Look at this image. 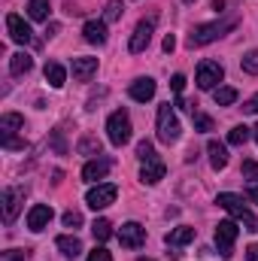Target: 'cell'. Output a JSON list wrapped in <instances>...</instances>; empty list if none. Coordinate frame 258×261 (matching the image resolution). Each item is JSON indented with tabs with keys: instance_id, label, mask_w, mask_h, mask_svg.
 I'll use <instances>...</instances> for the list:
<instances>
[{
	"instance_id": "6da1fadb",
	"label": "cell",
	"mask_w": 258,
	"mask_h": 261,
	"mask_svg": "<svg viewBox=\"0 0 258 261\" xmlns=\"http://www.w3.org/2000/svg\"><path fill=\"white\" fill-rule=\"evenodd\" d=\"M237 28V18H225V21H213V24H200L189 34V49H197V46H207L219 37H225L228 31Z\"/></svg>"
},
{
	"instance_id": "7a4b0ae2",
	"label": "cell",
	"mask_w": 258,
	"mask_h": 261,
	"mask_svg": "<svg viewBox=\"0 0 258 261\" xmlns=\"http://www.w3.org/2000/svg\"><path fill=\"white\" fill-rule=\"evenodd\" d=\"M216 203L222 206V210H228L240 225H246V231H252L255 234L258 231V219L246 210V203H243V197H237V195H231V192H222V195L216 197Z\"/></svg>"
},
{
	"instance_id": "3957f363",
	"label": "cell",
	"mask_w": 258,
	"mask_h": 261,
	"mask_svg": "<svg viewBox=\"0 0 258 261\" xmlns=\"http://www.w3.org/2000/svg\"><path fill=\"white\" fill-rule=\"evenodd\" d=\"M179 119H176V113H173V107L170 103H161L158 107V140L161 143H176L179 140Z\"/></svg>"
},
{
	"instance_id": "277c9868",
	"label": "cell",
	"mask_w": 258,
	"mask_h": 261,
	"mask_svg": "<svg viewBox=\"0 0 258 261\" xmlns=\"http://www.w3.org/2000/svg\"><path fill=\"white\" fill-rule=\"evenodd\" d=\"M107 137L113 146H125L131 140V116L125 110H116L110 119H107Z\"/></svg>"
},
{
	"instance_id": "5b68a950",
	"label": "cell",
	"mask_w": 258,
	"mask_h": 261,
	"mask_svg": "<svg viewBox=\"0 0 258 261\" xmlns=\"http://www.w3.org/2000/svg\"><path fill=\"white\" fill-rule=\"evenodd\" d=\"M222 79H225L222 64H216V61H200L197 76H194V82H197V88H200V91H216Z\"/></svg>"
},
{
	"instance_id": "8992f818",
	"label": "cell",
	"mask_w": 258,
	"mask_h": 261,
	"mask_svg": "<svg viewBox=\"0 0 258 261\" xmlns=\"http://www.w3.org/2000/svg\"><path fill=\"white\" fill-rule=\"evenodd\" d=\"M237 234H240V228H237V222H219L216 225V246H219V255L222 258H231L234 255V240H237Z\"/></svg>"
},
{
	"instance_id": "52a82bcc",
	"label": "cell",
	"mask_w": 258,
	"mask_h": 261,
	"mask_svg": "<svg viewBox=\"0 0 258 261\" xmlns=\"http://www.w3.org/2000/svg\"><path fill=\"white\" fill-rule=\"evenodd\" d=\"M116 195H119V189H116L113 182H97V186L85 195V203H88L91 210H107L110 203H116Z\"/></svg>"
},
{
	"instance_id": "ba28073f",
	"label": "cell",
	"mask_w": 258,
	"mask_h": 261,
	"mask_svg": "<svg viewBox=\"0 0 258 261\" xmlns=\"http://www.w3.org/2000/svg\"><path fill=\"white\" fill-rule=\"evenodd\" d=\"M152 31H155V18H143V21L134 28V34H131V43H128V49L134 52V55L146 52V46L152 43Z\"/></svg>"
},
{
	"instance_id": "9c48e42d",
	"label": "cell",
	"mask_w": 258,
	"mask_h": 261,
	"mask_svg": "<svg viewBox=\"0 0 258 261\" xmlns=\"http://www.w3.org/2000/svg\"><path fill=\"white\" fill-rule=\"evenodd\" d=\"M6 31H9V37H12L18 46H28V43L34 40V31H31V24H28L21 15H15V12H9V15H6Z\"/></svg>"
},
{
	"instance_id": "30bf717a",
	"label": "cell",
	"mask_w": 258,
	"mask_h": 261,
	"mask_svg": "<svg viewBox=\"0 0 258 261\" xmlns=\"http://www.w3.org/2000/svg\"><path fill=\"white\" fill-rule=\"evenodd\" d=\"M119 240H122L125 249H140L146 243V228L140 222H125L122 231H119Z\"/></svg>"
},
{
	"instance_id": "8fae6325",
	"label": "cell",
	"mask_w": 258,
	"mask_h": 261,
	"mask_svg": "<svg viewBox=\"0 0 258 261\" xmlns=\"http://www.w3.org/2000/svg\"><path fill=\"white\" fill-rule=\"evenodd\" d=\"M110 167H113V161L104 158V155H97V158H91V161L82 167V179H85V182H97V179H104V176L110 173Z\"/></svg>"
},
{
	"instance_id": "7c38bea8",
	"label": "cell",
	"mask_w": 258,
	"mask_h": 261,
	"mask_svg": "<svg viewBox=\"0 0 258 261\" xmlns=\"http://www.w3.org/2000/svg\"><path fill=\"white\" fill-rule=\"evenodd\" d=\"M52 216H55V213H52L49 203H34L31 213H28V228H31V231H43V228H49Z\"/></svg>"
},
{
	"instance_id": "4fadbf2b",
	"label": "cell",
	"mask_w": 258,
	"mask_h": 261,
	"mask_svg": "<svg viewBox=\"0 0 258 261\" xmlns=\"http://www.w3.org/2000/svg\"><path fill=\"white\" fill-rule=\"evenodd\" d=\"M21 203H24V192H21V189H6V192H3V219H6V222H15Z\"/></svg>"
},
{
	"instance_id": "5bb4252c",
	"label": "cell",
	"mask_w": 258,
	"mask_h": 261,
	"mask_svg": "<svg viewBox=\"0 0 258 261\" xmlns=\"http://www.w3.org/2000/svg\"><path fill=\"white\" fill-rule=\"evenodd\" d=\"M128 94L134 100H140V103H146V100H152L155 97V79H149V76H140V79H134L128 88Z\"/></svg>"
},
{
	"instance_id": "9a60e30c",
	"label": "cell",
	"mask_w": 258,
	"mask_h": 261,
	"mask_svg": "<svg viewBox=\"0 0 258 261\" xmlns=\"http://www.w3.org/2000/svg\"><path fill=\"white\" fill-rule=\"evenodd\" d=\"M164 161L161 158H152V161H143V167H140V179L146 182V186H155V182H161L164 179Z\"/></svg>"
},
{
	"instance_id": "2e32d148",
	"label": "cell",
	"mask_w": 258,
	"mask_h": 261,
	"mask_svg": "<svg viewBox=\"0 0 258 261\" xmlns=\"http://www.w3.org/2000/svg\"><path fill=\"white\" fill-rule=\"evenodd\" d=\"M73 79L76 82H88L97 73V58H73Z\"/></svg>"
},
{
	"instance_id": "e0dca14e",
	"label": "cell",
	"mask_w": 258,
	"mask_h": 261,
	"mask_svg": "<svg viewBox=\"0 0 258 261\" xmlns=\"http://www.w3.org/2000/svg\"><path fill=\"white\" fill-rule=\"evenodd\" d=\"M82 37H85V43H91V46H104V43H107V21H85Z\"/></svg>"
},
{
	"instance_id": "ac0fdd59",
	"label": "cell",
	"mask_w": 258,
	"mask_h": 261,
	"mask_svg": "<svg viewBox=\"0 0 258 261\" xmlns=\"http://www.w3.org/2000/svg\"><path fill=\"white\" fill-rule=\"evenodd\" d=\"M207 152H210V164H213V170H225V164H228V149H225V143L210 140V143H207Z\"/></svg>"
},
{
	"instance_id": "d6986e66",
	"label": "cell",
	"mask_w": 258,
	"mask_h": 261,
	"mask_svg": "<svg viewBox=\"0 0 258 261\" xmlns=\"http://www.w3.org/2000/svg\"><path fill=\"white\" fill-rule=\"evenodd\" d=\"M55 246H58V252H61L64 258H76V255L82 252V243H79V237H70V234H61V237L55 240Z\"/></svg>"
},
{
	"instance_id": "ffe728a7",
	"label": "cell",
	"mask_w": 258,
	"mask_h": 261,
	"mask_svg": "<svg viewBox=\"0 0 258 261\" xmlns=\"http://www.w3.org/2000/svg\"><path fill=\"white\" fill-rule=\"evenodd\" d=\"M21 125H24V119H21L18 113H3V119H0V134H3V140H12V134L21 130Z\"/></svg>"
},
{
	"instance_id": "44dd1931",
	"label": "cell",
	"mask_w": 258,
	"mask_h": 261,
	"mask_svg": "<svg viewBox=\"0 0 258 261\" xmlns=\"http://www.w3.org/2000/svg\"><path fill=\"white\" fill-rule=\"evenodd\" d=\"M31 67H34V58L28 52H15L9 58V73L12 76H24V73H31Z\"/></svg>"
},
{
	"instance_id": "7402d4cb",
	"label": "cell",
	"mask_w": 258,
	"mask_h": 261,
	"mask_svg": "<svg viewBox=\"0 0 258 261\" xmlns=\"http://www.w3.org/2000/svg\"><path fill=\"white\" fill-rule=\"evenodd\" d=\"M164 240H167V246H186V243H192V240H194V228H189V225L173 228Z\"/></svg>"
},
{
	"instance_id": "603a6c76",
	"label": "cell",
	"mask_w": 258,
	"mask_h": 261,
	"mask_svg": "<svg viewBox=\"0 0 258 261\" xmlns=\"http://www.w3.org/2000/svg\"><path fill=\"white\" fill-rule=\"evenodd\" d=\"M46 82H49L52 88H61L67 82V70L58 64V61H49V64H46Z\"/></svg>"
},
{
	"instance_id": "cb8c5ba5",
	"label": "cell",
	"mask_w": 258,
	"mask_h": 261,
	"mask_svg": "<svg viewBox=\"0 0 258 261\" xmlns=\"http://www.w3.org/2000/svg\"><path fill=\"white\" fill-rule=\"evenodd\" d=\"M213 100H216V107H231V103L237 100V88H231V85H219V88L213 91Z\"/></svg>"
},
{
	"instance_id": "d4e9b609",
	"label": "cell",
	"mask_w": 258,
	"mask_h": 261,
	"mask_svg": "<svg viewBox=\"0 0 258 261\" xmlns=\"http://www.w3.org/2000/svg\"><path fill=\"white\" fill-rule=\"evenodd\" d=\"M49 9H52L49 0H31V3H28V15H31L34 21H46V18H49Z\"/></svg>"
},
{
	"instance_id": "484cf974",
	"label": "cell",
	"mask_w": 258,
	"mask_h": 261,
	"mask_svg": "<svg viewBox=\"0 0 258 261\" xmlns=\"http://www.w3.org/2000/svg\"><path fill=\"white\" fill-rule=\"evenodd\" d=\"M91 234H94L97 243H107V240L113 237V225H110V219H97V222L91 225Z\"/></svg>"
},
{
	"instance_id": "4316f807",
	"label": "cell",
	"mask_w": 258,
	"mask_h": 261,
	"mask_svg": "<svg viewBox=\"0 0 258 261\" xmlns=\"http://www.w3.org/2000/svg\"><path fill=\"white\" fill-rule=\"evenodd\" d=\"M122 12H125V3H122V0H110L107 9H104V21H119Z\"/></svg>"
},
{
	"instance_id": "83f0119b",
	"label": "cell",
	"mask_w": 258,
	"mask_h": 261,
	"mask_svg": "<svg viewBox=\"0 0 258 261\" xmlns=\"http://www.w3.org/2000/svg\"><path fill=\"white\" fill-rule=\"evenodd\" d=\"M249 137H252V130L246 128V125H237V128H231V134H228V143L231 146H243Z\"/></svg>"
},
{
	"instance_id": "f1b7e54d",
	"label": "cell",
	"mask_w": 258,
	"mask_h": 261,
	"mask_svg": "<svg viewBox=\"0 0 258 261\" xmlns=\"http://www.w3.org/2000/svg\"><path fill=\"white\" fill-rule=\"evenodd\" d=\"M79 152L82 155H100V140L97 137H82L79 140Z\"/></svg>"
},
{
	"instance_id": "f546056e",
	"label": "cell",
	"mask_w": 258,
	"mask_h": 261,
	"mask_svg": "<svg viewBox=\"0 0 258 261\" xmlns=\"http://www.w3.org/2000/svg\"><path fill=\"white\" fill-rule=\"evenodd\" d=\"M137 158H140V161H152V158H158V155H155V146H152L149 140H140V143H137Z\"/></svg>"
},
{
	"instance_id": "4dcf8cb0",
	"label": "cell",
	"mask_w": 258,
	"mask_h": 261,
	"mask_svg": "<svg viewBox=\"0 0 258 261\" xmlns=\"http://www.w3.org/2000/svg\"><path fill=\"white\" fill-rule=\"evenodd\" d=\"M243 70H246V73H252V76L258 73V49H252L249 55H243Z\"/></svg>"
},
{
	"instance_id": "1f68e13d",
	"label": "cell",
	"mask_w": 258,
	"mask_h": 261,
	"mask_svg": "<svg viewBox=\"0 0 258 261\" xmlns=\"http://www.w3.org/2000/svg\"><path fill=\"white\" fill-rule=\"evenodd\" d=\"M79 225H82V213L67 210V213H64V228H79Z\"/></svg>"
},
{
	"instance_id": "d6a6232c",
	"label": "cell",
	"mask_w": 258,
	"mask_h": 261,
	"mask_svg": "<svg viewBox=\"0 0 258 261\" xmlns=\"http://www.w3.org/2000/svg\"><path fill=\"white\" fill-rule=\"evenodd\" d=\"M194 116V128L197 130H213V119L210 116H203V113H192Z\"/></svg>"
},
{
	"instance_id": "836d02e7",
	"label": "cell",
	"mask_w": 258,
	"mask_h": 261,
	"mask_svg": "<svg viewBox=\"0 0 258 261\" xmlns=\"http://www.w3.org/2000/svg\"><path fill=\"white\" fill-rule=\"evenodd\" d=\"M243 179H258V161H243Z\"/></svg>"
},
{
	"instance_id": "e575fe53",
	"label": "cell",
	"mask_w": 258,
	"mask_h": 261,
	"mask_svg": "<svg viewBox=\"0 0 258 261\" xmlns=\"http://www.w3.org/2000/svg\"><path fill=\"white\" fill-rule=\"evenodd\" d=\"M28 258V252H21V249H9V252H0V261H24Z\"/></svg>"
},
{
	"instance_id": "d590c367",
	"label": "cell",
	"mask_w": 258,
	"mask_h": 261,
	"mask_svg": "<svg viewBox=\"0 0 258 261\" xmlns=\"http://www.w3.org/2000/svg\"><path fill=\"white\" fill-rule=\"evenodd\" d=\"M88 261H113V255H110L104 246H97L94 252H88Z\"/></svg>"
},
{
	"instance_id": "8d00e7d4",
	"label": "cell",
	"mask_w": 258,
	"mask_h": 261,
	"mask_svg": "<svg viewBox=\"0 0 258 261\" xmlns=\"http://www.w3.org/2000/svg\"><path fill=\"white\" fill-rule=\"evenodd\" d=\"M170 88H173L176 94H183V88H186V76H183V73H176V76L170 79Z\"/></svg>"
},
{
	"instance_id": "74e56055",
	"label": "cell",
	"mask_w": 258,
	"mask_h": 261,
	"mask_svg": "<svg viewBox=\"0 0 258 261\" xmlns=\"http://www.w3.org/2000/svg\"><path fill=\"white\" fill-rule=\"evenodd\" d=\"M243 110H246V113H252V116H255V113H258V94H255V97H249V100H246V103H243Z\"/></svg>"
},
{
	"instance_id": "f35d334b",
	"label": "cell",
	"mask_w": 258,
	"mask_h": 261,
	"mask_svg": "<svg viewBox=\"0 0 258 261\" xmlns=\"http://www.w3.org/2000/svg\"><path fill=\"white\" fill-rule=\"evenodd\" d=\"M173 49H176V40H173V34H167V37H164V52L170 55Z\"/></svg>"
},
{
	"instance_id": "ab89813d",
	"label": "cell",
	"mask_w": 258,
	"mask_h": 261,
	"mask_svg": "<svg viewBox=\"0 0 258 261\" xmlns=\"http://www.w3.org/2000/svg\"><path fill=\"white\" fill-rule=\"evenodd\" d=\"M246 261H258V243H252V246L246 249Z\"/></svg>"
},
{
	"instance_id": "60d3db41",
	"label": "cell",
	"mask_w": 258,
	"mask_h": 261,
	"mask_svg": "<svg viewBox=\"0 0 258 261\" xmlns=\"http://www.w3.org/2000/svg\"><path fill=\"white\" fill-rule=\"evenodd\" d=\"M246 197H249V200H255V203H258V186H252V189L246 192Z\"/></svg>"
},
{
	"instance_id": "b9f144b4",
	"label": "cell",
	"mask_w": 258,
	"mask_h": 261,
	"mask_svg": "<svg viewBox=\"0 0 258 261\" xmlns=\"http://www.w3.org/2000/svg\"><path fill=\"white\" fill-rule=\"evenodd\" d=\"M222 6H225V0H213V9L216 12H222Z\"/></svg>"
},
{
	"instance_id": "7bdbcfd3",
	"label": "cell",
	"mask_w": 258,
	"mask_h": 261,
	"mask_svg": "<svg viewBox=\"0 0 258 261\" xmlns=\"http://www.w3.org/2000/svg\"><path fill=\"white\" fill-rule=\"evenodd\" d=\"M252 134H255V140H258V125H255V130H252Z\"/></svg>"
},
{
	"instance_id": "ee69618b",
	"label": "cell",
	"mask_w": 258,
	"mask_h": 261,
	"mask_svg": "<svg viewBox=\"0 0 258 261\" xmlns=\"http://www.w3.org/2000/svg\"><path fill=\"white\" fill-rule=\"evenodd\" d=\"M140 261H152V258H140Z\"/></svg>"
},
{
	"instance_id": "f6af8a7d",
	"label": "cell",
	"mask_w": 258,
	"mask_h": 261,
	"mask_svg": "<svg viewBox=\"0 0 258 261\" xmlns=\"http://www.w3.org/2000/svg\"><path fill=\"white\" fill-rule=\"evenodd\" d=\"M186 3H192V0H186Z\"/></svg>"
}]
</instances>
